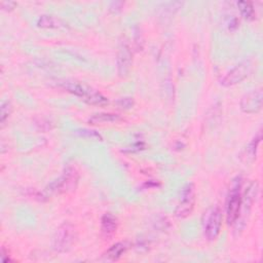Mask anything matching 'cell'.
Here are the masks:
<instances>
[{"mask_svg": "<svg viewBox=\"0 0 263 263\" xmlns=\"http://www.w3.org/2000/svg\"><path fill=\"white\" fill-rule=\"evenodd\" d=\"M62 87L68 92L80 98L87 104L97 106H104L108 104V99L105 96L86 84L75 81H65L62 82Z\"/></svg>", "mask_w": 263, "mask_h": 263, "instance_id": "cell-1", "label": "cell"}, {"mask_svg": "<svg viewBox=\"0 0 263 263\" xmlns=\"http://www.w3.org/2000/svg\"><path fill=\"white\" fill-rule=\"evenodd\" d=\"M76 238L77 232L75 227L69 222H64L54 231L51 247L57 253H66L72 248Z\"/></svg>", "mask_w": 263, "mask_h": 263, "instance_id": "cell-2", "label": "cell"}, {"mask_svg": "<svg viewBox=\"0 0 263 263\" xmlns=\"http://www.w3.org/2000/svg\"><path fill=\"white\" fill-rule=\"evenodd\" d=\"M241 177H235L230 184L227 203H226V220L229 225L236 222L239 217L241 204Z\"/></svg>", "mask_w": 263, "mask_h": 263, "instance_id": "cell-3", "label": "cell"}, {"mask_svg": "<svg viewBox=\"0 0 263 263\" xmlns=\"http://www.w3.org/2000/svg\"><path fill=\"white\" fill-rule=\"evenodd\" d=\"M78 179V172L74 167L69 166L64 171L63 175L60 178L51 182L45 188V192L48 194H60L72 191L76 188Z\"/></svg>", "mask_w": 263, "mask_h": 263, "instance_id": "cell-4", "label": "cell"}, {"mask_svg": "<svg viewBox=\"0 0 263 263\" xmlns=\"http://www.w3.org/2000/svg\"><path fill=\"white\" fill-rule=\"evenodd\" d=\"M195 204V186L193 183H187L180 194L179 203L175 210V215L178 218L188 217L194 208Z\"/></svg>", "mask_w": 263, "mask_h": 263, "instance_id": "cell-5", "label": "cell"}, {"mask_svg": "<svg viewBox=\"0 0 263 263\" xmlns=\"http://www.w3.org/2000/svg\"><path fill=\"white\" fill-rule=\"evenodd\" d=\"M253 70V63L250 60H245L232 68L225 76L220 80L221 85L223 86H232L242 80H245Z\"/></svg>", "mask_w": 263, "mask_h": 263, "instance_id": "cell-6", "label": "cell"}, {"mask_svg": "<svg viewBox=\"0 0 263 263\" xmlns=\"http://www.w3.org/2000/svg\"><path fill=\"white\" fill-rule=\"evenodd\" d=\"M222 212L219 206H214L206 212L204 221V235L209 240H215L221 230Z\"/></svg>", "mask_w": 263, "mask_h": 263, "instance_id": "cell-7", "label": "cell"}, {"mask_svg": "<svg viewBox=\"0 0 263 263\" xmlns=\"http://www.w3.org/2000/svg\"><path fill=\"white\" fill-rule=\"evenodd\" d=\"M263 93L261 89H254L246 93L240 100V110L247 114L257 113L262 108Z\"/></svg>", "mask_w": 263, "mask_h": 263, "instance_id": "cell-8", "label": "cell"}, {"mask_svg": "<svg viewBox=\"0 0 263 263\" xmlns=\"http://www.w3.org/2000/svg\"><path fill=\"white\" fill-rule=\"evenodd\" d=\"M116 65L117 73L120 77H126L129 74L133 66V52L125 43H122L118 48Z\"/></svg>", "mask_w": 263, "mask_h": 263, "instance_id": "cell-9", "label": "cell"}, {"mask_svg": "<svg viewBox=\"0 0 263 263\" xmlns=\"http://www.w3.org/2000/svg\"><path fill=\"white\" fill-rule=\"evenodd\" d=\"M258 191H259V185L256 181L252 182L248 186V188L245 191L243 197H241V204H240L239 215L242 214L245 216V215H248L250 213L251 208H252L254 201L256 200Z\"/></svg>", "mask_w": 263, "mask_h": 263, "instance_id": "cell-10", "label": "cell"}, {"mask_svg": "<svg viewBox=\"0 0 263 263\" xmlns=\"http://www.w3.org/2000/svg\"><path fill=\"white\" fill-rule=\"evenodd\" d=\"M261 132H258V134L252 139V141L246 146V148L243 149L242 153H241V159L245 162H253L256 158L257 155V150H258V146L261 142Z\"/></svg>", "mask_w": 263, "mask_h": 263, "instance_id": "cell-11", "label": "cell"}, {"mask_svg": "<svg viewBox=\"0 0 263 263\" xmlns=\"http://www.w3.org/2000/svg\"><path fill=\"white\" fill-rule=\"evenodd\" d=\"M37 26L40 28H50V29H57V28H66L67 24L62 18L51 15V14H42L39 16L37 21Z\"/></svg>", "mask_w": 263, "mask_h": 263, "instance_id": "cell-12", "label": "cell"}, {"mask_svg": "<svg viewBox=\"0 0 263 263\" xmlns=\"http://www.w3.org/2000/svg\"><path fill=\"white\" fill-rule=\"evenodd\" d=\"M116 229H117V220H116V218L110 213L105 214L101 219L102 234L105 237H110L115 233Z\"/></svg>", "mask_w": 263, "mask_h": 263, "instance_id": "cell-13", "label": "cell"}, {"mask_svg": "<svg viewBox=\"0 0 263 263\" xmlns=\"http://www.w3.org/2000/svg\"><path fill=\"white\" fill-rule=\"evenodd\" d=\"M129 248V243L127 241H119L112 245L106 252L105 257L109 260H117L119 259Z\"/></svg>", "mask_w": 263, "mask_h": 263, "instance_id": "cell-14", "label": "cell"}, {"mask_svg": "<svg viewBox=\"0 0 263 263\" xmlns=\"http://www.w3.org/2000/svg\"><path fill=\"white\" fill-rule=\"evenodd\" d=\"M120 119L121 117L118 114L102 112V113L93 114L88 119V123L91 125H95V124H101V123H107V122H117Z\"/></svg>", "mask_w": 263, "mask_h": 263, "instance_id": "cell-15", "label": "cell"}, {"mask_svg": "<svg viewBox=\"0 0 263 263\" xmlns=\"http://www.w3.org/2000/svg\"><path fill=\"white\" fill-rule=\"evenodd\" d=\"M236 4H237V7H238V10H239L240 14L245 18H247V20L254 18L255 9H254V6L251 2H249V1H238Z\"/></svg>", "mask_w": 263, "mask_h": 263, "instance_id": "cell-16", "label": "cell"}, {"mask_svg": "<svg viewBox=\"0 0 263 263\" xmlns=\"http://www.w3.org/2000/svg\"><path fill=\"white\" fill-rule=\"evenodd\" d=\"M73 134L81 137V138H87V139H91V140H98V141H102L103 138L102 136L93 130V129H88V128H77L75 130H73Z\"/></svg>", "mask_w": 263, "mask_h": 263, "instance_id": "cell-17", "label": "cell"}, {"mask_svg": "<svg viewBox=\"0 0 263 263\" xmlns=\"http://www.w3.org/2000/svg\"><path fill=\"white\" fill-rule=\"evenodd\" d=\"M115 105H116L117 108H119V109L128 110V109H132V108L134 107L135 101H134V98H132V97H123V98L118 99V100L115 102Z\"/></svg>", "mask_w": 263, "mask_h": 263, "instance_id": "cell-18", "label": "cell"}, {"mask_svg": "<svg viewBox=\"0 0 263 263\" xmlns=\"http://www.w3.org/2000/svg\"><path fill=\"white\" fill-rule=\"evenodd\" d=\"M12 107L11 104L8 101H5L2 103L1 105V116H0V121L3 124L5 122V120L9 117L10 113H11Z\"/></svg>", "mask_w": 263, "mask_h": 263, "instance_id": "cell-19", "label": "cell"}, {"mask_svg": "<svg viewBox=\"0 0 263 263\" xmlns=\"http://www.w3.org/2000/svg\"><path fill=\"white\" fill-rule=\"evenodd\" d=\"M0 6L5 11H11V10H13L15 8L16 3L13 2V1H1L0 2Z\"/></svg>", "mask_w": 263, "mask_h": 263, "instance_id": "cell-20", "label": "cell"}, {"mask_svg": "<svg viewBox=\"0 0 263 263\" xmlns=\"http://www.w3.org/2000/svg\"><path fill=\"white\" fill-rule=\"evenodd\" d=\"M227 26H228V29L230 31H233L235 30L237 27H238V21L236 17H232L228 23H227Z\"/></svg>", "mask_w": 263, "mask_h": 263, "instance_id": "cell-21", "label": "cell"}]
</instances>
